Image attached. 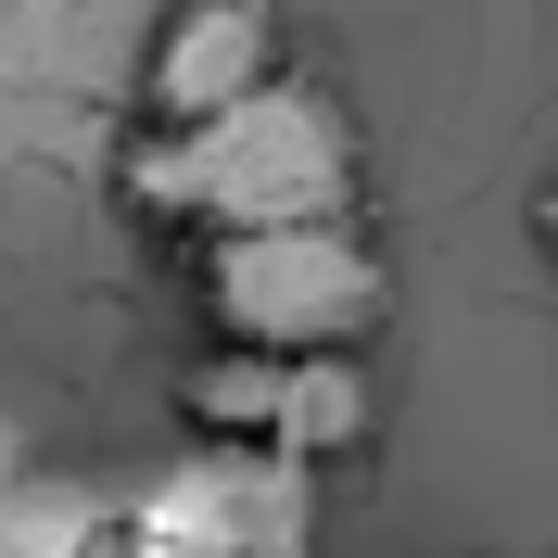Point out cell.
Listing matches in <instances>:
<instances>
[{
	"label": "cell",
	"mask_w": 558,
	"mask_h": 558,
	"mask_svg": "<svg viewBox=\"0 0 558 558\" xmlns=\"http://www.w3.org/2000/svg\"><path fill=\"white\" fill-rule=\"evenodd\" d=\"M153 229H191V242H229V229H317V216H355V114L317 89V76H279L267 102L216 114V128H140L128 166H114Z\"/></svg>",
	"instance_id": "obj_1"
},
{
	"label": "cell",
	"mask_w": 558,
	"mask_h": 558,
	"mask_svg": "<svg viewBox=\"0 0 558 558\" xmlns=\"http://www.w3.org/2000/svg\"><path fill=\"white\" fill-rule=\"evenodd\" d=\"M368 432H381V381L355 355H267V432H254V457L317 470V457H355Z\"/></svg>",
	"instance_id": "obj_4"
},
{
	"label": "cell",
	"mask_w": 558,
	"mask_h": 558,
	"mask_svg": "<svg viewBox=\"0 0 558 558\" xmlns=\"http://www.w3.org/2000/svg\"><path fill=\"white\" fill-rule=\"evenodd\" d=\"M191 305L242 355H355L393 317V267L355 242V216L229 229V242H191Z\"/></svg>",
	"instance_id": "obj_2"
},
{
	"label": "cell",
	"mask_w": 558,
	"mask_h": 558,
	"mask_svg": "<svg viewBox=\"0 0 558 558\" xmlns=\"http://www.w3.org/2000/svg\"><path fill=\"white\" fill-rule=\"evenodd\" d=\"M279 76H292L279 0H166L140 51V128H216V114L267 102Z\"/></svg>",
	"instance_id": "obj_3"
},
{
	"label": "cell",
	"mask_w": 558,
	"mask_h": 558,
	"mask_svg": "<svg viewBox=\"0 0 558 558\" xmlns=\"http://www.w3.org/2000/svg\"><path fill=\"white\" fill-rule=\"evenodd\" d=\"M128 558H254V508H242V457H191L153 508L128 521Z\"/></svg>",
	"instance_id": "obj_5"
},
{
	"label": "cell",
	"mask_w": 558,
	"mask_h": 558,
	"mask_svg": "<svg viewBox=\"0 0 558 558\" xmlns=\"http://www.w3.org/2000/svg\"><path fill=\"white\" fill-rule=\"evenodd\" d=\"M533 254H546V267H558V178H546V191H533Z\"/></svg>",
	"instance_id": "obj_6"
}]
</instances>
